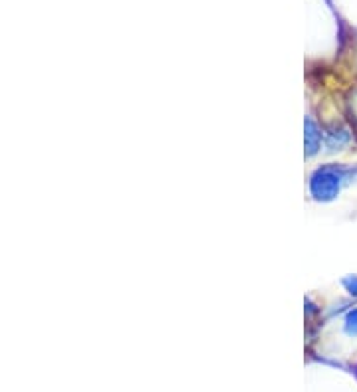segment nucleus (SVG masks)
<instances>
[{
	"label": "nucleus",
	"mask_w": 357,
	"mask_h": 392,
	"mask_svg": "<svg viewBox=\"0 0 357 392\" xmlns=\"http://www.w3.org/2000/svg\"><path fill=\"white\" fill-rule=\"evenodd\" d=\"M349 139H351L349 133L344 131V129H339V131H335V133L330 135V147H332V149H335V147L339 149V147L347 145V143H349Z\"/></svg>",
	"instance_id": "3"
},
{
	"label": "nucleus",
	"mask_w": 357,
	"mask_h": 392,
	"mask_svg": "<svg viewBox=\"0 0 357 392\" xmlns=\"http://www.w3.org/2000/svg\"><path fill=\"white\" fill-rule=\"evenodd\" d=\"M320 143H322V133L318 131V127L312 119H306V149H308V155L318 153Z\"/></svg>",
	"instance_id": "2"
},
{
	"label": "nucleus",
	"mask_w": 357,
	"mask_h": 392,
	"mask_svg": "<svg viewBox=\"0 0 357 392\" xmlns=\"http://www.w3.org/2000/svg\"><path fill=\"white\" fill-rule=\"evenodd\" d=\"M347 175H349V170L337 167H324L316 170L310 179V191H312L313 198L322 202L334 201L342 191V184H344Z\"/></svg>",
	"instance_id": "1"
},
{
	"label": "nucleus",
	"mask_w": 357,
	"mask_h": 392,
	"mask_svg": "<svg viewBox=\"0 0 357 392\" xmlns=\"http://www.w3.org/2000/svg\"><path fill=\"white\" fill-rule=\"evenodd\" d=\"M344 285L347 288V292L351 293L353 297H357V276H347L344 280Z\"/></svg>",
	"instance_id": "5"
},
{
	"label": "nucleus",
	"mask_w": 357,
	"mask_h": 392,
	"mask_svg": "<svg viewBox=\"0 0 357 392\" xmlns=\"http://www.w3.org/2000/svg\"><path fill=\"white\" fill-rule=\"evenodd\" d=\"M346 331L349 335H357V309L349 311L346 317Z\"/></svg>",
	"instance_id": "4"
}]
</instances>
